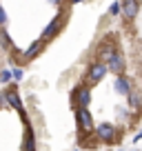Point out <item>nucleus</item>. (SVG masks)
Returning <instances> with one entry per match:
<instances>
[{
	"mask_svg": "<svg viewBox=\"0 0 142 151\" xmlns=\"http://www.w3.org/2000/svg\"><path fill=\"white\" fill-rule=\"evenodd\" d=\"M5 24H7V11H5V7L0 5V29H5Z\"/></svg>",
	"mask_w": 142,
	"mask_h": 151,
	"instance_id": "20e7f679",
	"label": "nucleus"
},
{
	"mask_svg": "<svg viewBox=\"0 0 142 151\" xmlns=\"http://www.w3.org/2000/svg\"><path fill=\"white\" fill-rule=\"evenodd\" d=\"M71 2H73V5H78V2H82V0H71Z\"/></svg>",
	"mask_w": 142,
	"mask_h": 151,
	"instance_id": "0eeeda50",
	"label": "nucleus"
},
{
	"mask_svg": "<svg viewBox=\"0 0 142 151\" xmlns=\"http://www.w3.org/2000/svg\"><path fill=\"white\" fill-rule=\"evenodd\" d=\"M44 47H47V42H44L42 38H38V40H33V42L22 51V58L24 60H33L36 56H40V53L44 51Z\"/></svg>",
	"mask_w": 142,
	"mask_h": 151,
	"instance_id": "f03ea898",
	"label": "nucleus"
},
{
	"mask_svg": "<svg viewBox=\"0 0 142 151\" xmlns=\"http://www.w3.org/2000/svg\"><path fill=\"white\" fill-rule=\"evenodd\" d=\"M0 47L5 49V51L11 49V38H9V33H7L5 29H0Z\"/></svg>",
	"mask_w": 142,
	"mask_h": 151,
	"instance_id": "7ed1b4c3",
	"label": "nucleus"
},
{
	"mask_svg": "<svg viewBox=\"0 0 142 151\" xmlns=\"http://www.w3.org/2000/svg\"><path fill=\"white\" fill-rule=\"evenodd\" d=\"M118 14H120V2H113L109 7V16H118Z\"/></svg>",
	"mask_w": 142,
	"mask_h": 151,
	"instance_id": "39448f33",
	"label": "nucleus"
},
{
	"mask_svg": "<svg viewBox=\"0 0 142 151\" xmlns=\"http://www.w3.org/2000/svg\"><path fill=\"white\" fill-rule=\"evenodd\" d=\"M140 11V0H122L120 2V14L124 16V20H133Z\"/></svg>",
	"mask_w": 142,
	"mask_h": 151,
	"instance_id": "f257e3e1",
	"label": "nucleus"
},
{
	"mask_svg": "<svg viewBox=\"0 0 142 151\" xmlns=\"http://www.w3.org/2000/svg\"><path fill=\"white\" fill-rule=\"evenodd\" d=\"M49 2H53V5H60V2H62V0H49Z\"/></svg>",
	"mask_w": 142,
	"mask_h": 151,
	"instance_id": "423d86ee",
	"label": "nucleus"
}]
</instances>
